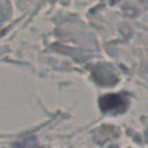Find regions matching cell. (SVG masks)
<instances>
[{
  "label": "cell",
  "mask_w": 148,
  "mask_h": 148,
  "mask_svg": "<svg viewBox=\"0 0 148 148\" xmlns=\"http://www.w3.org/2000/svg\"><path fill=\"white\" fill-rule=\"evenodd\" d=\"M99 106L104 112L123 111L127 106V98L121 94H108L101 97Z\"/></svg>",
  "instance_id": "cell-1"
}]
</instances>
